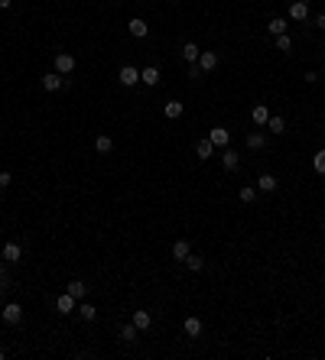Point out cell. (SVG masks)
<instances>
[{"mask_svg":"<svg viewBox=\"0 0 325 360\" xmlns=\"http://www.w3.org/2000/svg\"><path fill=\"white\" fill-rule=\"evenodd\" d=\"M78 315H82L85 321H94V318H98V309H94L91 302H85V298H82V305H78Z\"/></svg>","mask_w":325,"mask_h":360,"instance_id":"603a6c76","label":"cell"},{"mask_svg":"<svg viewBox=\"0 0 325 360\" xmlns=\"http://www.w3.org/2000/svg\"><path fill=\"white\" fill-rule=\"evenodd\" d=\"M289 20H296V23L309 20V4H306V0H293V4H289Z\"/></svg>","mask_w":325,"mask_h":360,"instance_id":"7a4b0ae2","label":"cell"},{"mask_svg":"<svg viewBox=\"0 0 325 360\" xmlns=\"http://www.w3.org/2000/svg\"><path fill=\"white\" fill-rule=\"evenodd\" d=\"M75 302H78V298H75V295H68V292H62V295H59V298H56V309H59V312H62V315H68V312H72V309H75Z\"/></svg>","mask_w":325,"mask_h":360,"instance_id":"2e32d148","label":"cell"},{"mask_svg":"<svg viewBox=\"0 0 325 360\" xmlns=\"http://www.w3.org/2000/svg\"><path fill=\"white\" fill-rule=\"evenodd\" d=\"M10 4H13V0H0V7H4V10H10Z\"/></svg>","mask_w":325,"mask_h":360,"instance_id":"e575fe53","label":"cell"},{"mask_svg":"<svg viewBox=\"0 0 325 360\" xmlns=\"http://www.w3.org/2000/svg\"><path fill=\"white\" fill-rule=\"evenodd\" d=\"M195 65L202 68V72H215V68H218V52H202Z\"/></svg>","mask_w":325,"mask_h":360,"instance_id":"ba28073f","label":"cell"},{"mask_svg":"<svg viewBox=\"0 0 325 360\" xmlns=\"http://www.w3.org/2000/svg\"><path fill=\"white\" fill-rule=\"evenodd\" d=\"M267 130H270V133H286V120L283 117H273V114H270V120H267Z\"/></svg>","mask_w":325,"mask_h":360,"instance_id":"7402d4cb","label":"cell"},{"mask_svg":"<svg viewBox=\"0 0 325 360\" xmlns=\"http://www.w3.org/2000/svg\"><path fill=\"white\" fill-rule=\"evenodd\" d=\"M322 231H325V221H322Z\"/></svg>","mask_w":325,"mask_h":360,"instance_id":"74e56055","label":"cell"},{"mask_svg":"<svg viewBox=\"0 0 325 360\" xmlns=\"http://www.w3.org/2000/svg\"><path fill=\"white\" fill-rule=\"evenodd\" d=\"M0 315H4V321H7V324H20V321H23V309H20L16 302H7Z\"/></svg>","mask_w":325,"mask_h":360,"instance_id":"3957f363","label":"cell"},{"mask_svg":"<svg viewBox=\"0 0 325 360\" xmlns=\"http://www.w3.org/2000/svg\"><path fill=\"white\" fill-rule=\"evenodd\" d=\"M221 165H224L228 172H234V169L241 165V153H238V149H231V146H224V153H221Z\"/></svg>","mask_w":325,"mask_h":360,"instance_id":"5b68a950","label":"cell"},{"mask_svg":"<svg viewBox=\"0 0 325 360\" xmlns=\"http://www.w3.org/2000/svg\"><path fill=\"white\" fill-rule=\"evenodd\" d=\"M182 331H186L189 338H198V335H202V318H195V315H189V318L182 321Z\"/></svg>","mask_w":325,"mask_h":360,"instance_id":"5bb4252c","label":"cell"},{"mask_svg":"<svg viewBox=\"0 0 325 360\" xmlns=\"http://www.w3.org/2000/svg\"><path fill=\"white\" fill-rule=\"evenodd\" d=\"M257 188L263 191V195H270V191H277V179H273V175H260V179H257Z\"/></svg>","mask_w":325,"mask_h":360,"instance_id":"44dd1931","label":"cell"},{"mask_svg":"<svg viewBox=\"0 0 325 360\" xmlns=\"http://www.w3.org/2000/svg\"><path fill=\"white\" fill-rule=\"evenodd\" d=\"M169 4H179V0H169Z\"/></svg>","mask_w":325,"mask_h":360,"instance_id":"8d00e7d4","label":"cell"},{"mask_svg":"<svg viewBox=\"0 0 325 360\" xmlns=\"http://www.w3.org/2000/svg\"><path fill=\"white\" fill-rule=\"evenodd\" d=\"M137 335H140V331H137V324H124V328H120V341H124V344H134Z\"/></svg>","mask_w":325,"mask_h":360,"instance_id":"cb8c5ba5","label":"cell"},{"mask_svg":"<svg viewBox=\"0 0 325 360\" xmlns=\"http://www.w3.org/2000/svg\"><path fill=\"white\" fill-rule=\"evenodd\" d=\"M251 120H254L257 127H267V120H270V107H267V104H254Z\"/></svg>","mask_w":325,"mask_h":360,"instance_id":"9c48e42d","label":"cell"},{"mask_svg":"<svg viewBox=\"0 0 325 360\" xmlns=\"http://www.w3.org/2000/svg\"><path fill=\"white\" fill-rule=\"evenodd\" d=\"M134 324H137V331H146V328H150V324H153V315L140 309V312H134Z\"/></svg>","mask_w":325,"mask_h":360,"instance_id":"ffe728a7","label":"cell"},{"mask_svg":"<svg viewBox=\"0 0 325 360\" xmlns=\"http://www.w3.org/2000/svg\"><path fill=\"white\" fill-rule=\"evenodd\" d=\"M182 263H186V266L192 269V273H198V269H202V266H205V260H202V257H195V253H189V257H186V260H182Z\"/></svg>","mask_w":325,"mask_h":360,"instance_id":"4316f807","label":"cell"},{"mask_svg":"<svg viewBox=\"0 0 325 360\" xmlns=\"http://www.w3.org/2000/svg\"><path fill=\"white\" fill-rule=\"evenodd\" d=\"M163 117H166V120H179V117H182V104H179V101H166V104H163Z\"/></svg>","mask_w":325,"mask_h":360,"instance_id":"9a60e30c","label":"cell"},{"mask_svg":"<svg viewBox=\"0 0 325 360\" xmlns=\"http://www.w3.org/2000/svg\"><path fill=\"white\" fill-rule=\"evenodd\" d=\"M94 149H98V153H111V149H114V140H111V136H98V140H94Z\"/></svg>","mask_w":325,"mask_h":360,"instance_id":"83f0119b","label":"cell"},{"mask_svg":"<svg viewBox=\"0 0 325 360\" xmlns=\"http://www.w3.org/2000/svg\"><path fill=\"white\" fill-rule=\"evenodd\" d=\"M0 289H10V273H7L4 263H0Z\"/></svg>","mask_w":325,"mask_h":360,"instance_id":"1f68e13d","label":"cell"},{"mask_svg":"<svg viewBox=\"0 0 325 360\" xmlns=\"http://www.w3.org/2000/svg\"><path fill=\"white\" fill-rule=\"evenodd\" d=\"M195 156H198V159H212V156H215V143H212V140H198V143H195Z\"/></svg>","mask_w":325,"mask_h":360,"instance_id":"30bf717a","label":"cell"},{"mask_svg":"<svg viewBox=\"0 0 325 360\" xmlns=\"http://www.w3.org/2000/svg\"><path fill=\"white\" fill-rule=\"evenodd\" d=\"M88 289H91V286H85V283H82V279H72V283H68V286H65V292H68V295H75V298H78V302H82V298L88 295Z\"/></svg>","mask_w":325,"mask_h":360,"instance_id":"4fadbf2b","label":"cell"},{"mask_svg":"<svg viewBox=\"0 0 325 360\" xmlns=\"http://www.w3.org/2000/svg\"><path fill=\"white\" fill-rule=\"evenodd\" d=\"M127 33H130L134 39H143L146 33H150V26H146V20H140V16H134V20L127 23Z\"/></svg>","mask_w":325,"mask_h":360,"instance_id":"8992f818","label":"cell"},{"mask_svg":"<svg viewBox=\"0 0 325 360\" xmlns=\"http://www.w3.org/2000/svg\"><path fill=\"white\" fill-rule=\"evenodd\" d=\"M312 169L319 172V175H325V149H319V153L312 156Z\"/></svg>","mask_w":325,"mask_h":360,"instance_id":"f1b7e54d","label":"cell"},{"mask_svg":"<svg viewBox=\"0 0 325 360\" xmlns=\"http://www.w3.org/2000/svg\"><path fill=\"white\" fill-rule=\"evenodd\" d=\"M52 62H56V72H59V75L75 72V56H72V52H56V59H52Z\"/></svg>","mask_w":325,"mask_h":360,"instance_id":"6da1fadb","label":"cell"},{"mask_svg":"<svg viewBox=\"0 0 325 360\" xmlns=\"http://www.w3.org/2000/svg\"><path fill=\"white\" fill-rule=\"evenodd\" d=\"M62 85H65V81L59 78V72H49V75H42V88H46V91H59Z\"/></svg>","mask_w":325,"mask_h":360,"instance_id":"d6986e66","label":"cell"},{"mask_svg":"<svg viewBox=\"0 0 325 360\" xmlns=\"http://www.w3.org/2000/svg\"><path fill=\"white\" fill-rule=\"evenodd\" d=\"M0 250H4V247H0Z\"/></svg>","mask_w":325,"mask_h":360,"instance_id":"f35d334b","label":"cell"},{"mask_svg":"<svg viewBox=\"0 0 325 360\" xmlns=\"http://www.w3.org/2000/svg\"><path fill=\"white\" fill-rule=\"evenodd\" d=\"M189 253H192V250H189V240H176V243H172V257H176V260H186Z\"/></svg>","mask_w":325,"mask_h":360,"instance_id":"484cf974","label":"cell"},{"mask_svg":"<svg viewBox=\"0 0 325 360\" xmlns=\"http://www.w3.org/2000/svg\"><path fill=\"white\" fill-rule=\"evenodd\" d=\"M4 357H7V354H4V350H0V360H4Z\"/></svg>","mask_w":325,"mask_h":360,"instance_id":"d590c367","label":"cell"},{"mask_svg":"<svg viewBox=\"0 0 325 360\" xmlns=\"http://www.w3.org/2000/svg\"><path fill=\"white\" fill-rule=\"evenodd\" d=\"M277 49L280 52H289V49H293V39H289L286 33H283V36H277Z\"/></svg>","mask_w":325,"mask_h":360,"instance_id":"4dcf8cb0","label":"cell"},{"mask_svg":"<svg viewBox=\"0 0 325 360\" xmlns=\"http://www.w3.org/2000/svg\"><path fill=\"white\" fill-rule=\"evenodd\" d=\"M140 81H143L146 88H153V85H160V68L156 65H146L143 72H140Z\"/></svg>","mask_w":325,"mask_h":360,"instance_id":"8fae6325","label":"cell"},{"mask_svg":"<svg viewBox=\"0 0 325 360\" xmlns=\"http://www.w3.org/2000/svg\"><path fill=\"white\" fill-rule=\"evenodd\" d=\"M247 146L251 149H263V146H267V136H263L260 130H254V133H247Z\"/></svg>","mask_w":325,"mask_h":360,"instance_id":"d4e9b609","label":"cell"},{"mask_svg":"<svg viewBox=\"0 0 325 360\" xmlns=\"http://www.w3.org/2000/svg\"><path fill=\"white\" fill-rule=\"evenodd\" d=\"M0 257H4L7 263H16V260L23 257V247H20V243H4V250H0Z\"/></svg>","mask_w":325,"mask_h":360,"instance_id":"7c38bea8","label":"cell"},{"mask_svg":"<svg viewBox=\"0 0 325 360\" xmlns=\"http://www.w3.org/2000/svg\"><path fill=\"white\" fill-rule=\"evenodd\" d=\"M254 198H257V188H251V185H244L241 188V201H244V205H251V201Z\"/></svg>","mask_w":325,"mask_h":360,"instance_id":"f546056e","label":"cell"},{"mask_svg":"<svg viewBox=\"0 0 325 360\" xmlns=\"http://www.w3.org/2000/svg\"><path fill=\"white\" fill-rule=\"evenodd\" d=\"M10 182H13V175H10V172H0V188H7Z\"/></svg>","mask_w":325,"mask_h":360,"instance_id":"d6a6232c","label":"cell"},{"mask_svg":"<svg viewBox=\"0 0 325 360\" xmlns=\"http://www.w3.org/2000/svg\"><path fill=\"white\" fill-rule=\"evenodd\" d=\"M208 140H212V143H215V149H224L228 143H231V133H228L224 127H215L212 133H208Z\"/></svg>","mask_w":325,"mask_h":360,"instance_id":"52a82bcc","label":"cell"},{"mask_svg":"<svg viewBox=\"0 0 325 360\" xmlns=\"http://www.w3.org/2000/svg\"><path fill=\"white\" fill-rule=\"evenodd\" d=\"M286 20H283V16H273V20H270L267 23V33H270V36H283V33H286Z\"/></svg>","mask_w":325,"mask_h":360,"instance_id":"e0dca14e","label":"cell"},{"mask_svg":"<svg viewBox=\"0 0 325 360\" xmlns=\"http://www.w3.org/2000/svg\"><path fill=\"white\" fill-rule=\"evenodd\" d=\"M198 56H202V49L195 46V42H186V46H182V59H186L189 65H195V62H198Z\"/></svg>","mask_w":325,"mask_h":360,"instance_id":"ac0fdd59","label":"cell"},{"mask_svg":"<svg viewBox=\"0 0 325 360\" xmlns=\"http://www.w3.org/2000/svg\"><path fill=\"white\" fill-rule=\"evenodd\" d=\"M117 81L124 85V88H134V85L140 81V72H137L134 65H124V68H120V72H117Z\"/></svg>","mask_w":325,"mask_h":360,"instance_id":"277c9868","label":"cell"},{"mask_svg":"<svg viewBox=\"0 0 325 360\" xmlns=\"http://www.w3.org/2000/svg\"><path fill=\"white\" fill-rule=\"evenodd\" d=\"M315 26H319V30H325V13H319V16H315Z\"/></svg>","mask_w":325,"mask_h":360,"instance_id":"836d02e7","label":"cell"}]
</instances>
